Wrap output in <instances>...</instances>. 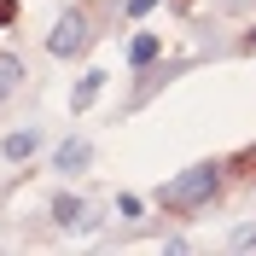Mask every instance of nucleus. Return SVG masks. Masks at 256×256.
Returning <instances> with one entry per match:
<instances>
[{"label": "nucleus", "instance_id": "7", "mask_svg": "<svg viewBox=\"0 0 256 256\" xmlns=\"http://www.w3.org/2000/svg\"><path fill=\"white\" fill-rule=\"evenodd\" d=\"M152 58H158V35H134V41H128V64H134V70H146Z\"/></svg>", "mask_w": 256, "mask_h": 256}, {"label": "nucleus", "instance_id": "10", "mask_svg": "<svg viewBox=\"0 0 256 256\" xmlns=\"http://www.w3.org/2000/svg\"><path fill=\"white\" fill-rule=\"evenodd\" d=\"M233 244H239V250H250V244H256V227H239V233H233Z\"/></svg>", "mask_w": 256, "mask_h": 256}, {"label": "nucleus", "instance_id": "4", "mask_svg": "<svg viewBox=\"0 0 256 256\" xmlns=\"http://www.w3.org/2000/svg\"><path fill=\"white\" fill-rule=\"evenodd\" d=\"M99 88H105V70H88V76L76 82V94H70V111H88L99 99Z\"/></svg>", "mask_w": 256, "mask_h": 256}, {"label": "nucleus", "instance_id": "8", "mask_svg": "<svg viewBox=\"0 0 256 256\" xmlns=\"http://www.w3.org/2000/svg\"><path fill=\"white\" fill-rule=\"evenodd\" d=\"M52 222H58V227H76L82 222V198H52Z\"/></svg>", "mask_w": 256, "mask_h": 256}, {"label": "nucleus", "instance_id": "2", "mask_svg": "<svg viewBox=\"0 0 256 256\" xmlns=\"http://www.w3.org/2000/svg\"><path fill=\"white\" fill-rule=\"evenodd\" d=\"M47 47L58 52V58H70V52H82V47H88V18H82V12H64L58 24H52Z\"/></svg>", "mask_w": 256, "mask_h": 256}, {"label": "nucleus", "instance_id": "9", "mask_svg": "<svg viewBox=\"0 0 256 256\" xmlns=\"http://www.w3.org/2000/svg\"><path fill=\"white\" fill-rule=\"evenodd\" d=\"M116 216H122V222H134V216H140V198H134V192H122V198H116Z\"/></svg>", "mask_w": 256, "mask_h": 256}, {"label": "nucleus", "instance_id": "3", "mask_svg": "<svg viewBox=\"0 0 256 256\" xmlns=\"http://www.w3.org/2000/svg\"><path fill=\"white\" fill-rule=\"evenodd\" d=\"M88 158H94V146H88V140H64V146H58V158H52V169L76 175V169H88Z\"/></svg>", "mask_w": 256, "mask_h": 256}, {"label": "nucleus", "instance_id": "1", "mask_svg": "<svg viewBox=\"0 0 256 256\" xmlns=\"http://www.w3.org/2000/svg\"><path fill=\"white\" fill-rule=\"evenodd\" d=\"M216 186H222V175H216V163H192V169H180L175 180H163V210H175V216H186V210H204L210 198H216Z\"/></svg>", "mask_w": 256, "mask_h": 256}, {"label": "nucleus", "instance_id": "12", "mask_svg": "<svg viewBox=\"0 0 256 256\" xmlns=\"http://www.w3.org/2000/svg\"><path fill=\"white\" fill-rule=\"evenodd\" d=\"M18 18V0H0V24H12Z\"/></svg>", "mask_w": 256, "mask_h": 256}, {"label": "nucleus", "instance_id": "6", "mask_svg": "<svg viewBox=\"0 0 256 256\" xmlns=\"http://www.w3.org/2000/svg\"><path fill=\"white\" fill-rule=\"evenodd\" d=\"M35 146H41V134H35V128H24V134H6V140H0V152L18 163V158H30Z\"/></svg>", "mask_w": 256, "mask_h": 256}, {"label": "nucleus", "instance_id": "5", "mask_svg": "<svg viewBox=\"0 0 256 256\" xmlns=\"http://www.w3.org/2000/svg\"><path fill=\"white\" fill-rule=\"evenodd\" d=\"M18 82H24V58L18 52H0V99H12Z\"/></svg>", "mask_w": 256, "mask_h": 256}, {"label": "nucleus", "instance_id": "11", "mask_svg": "<svg viewBox=\"0 0 256 256\" xmlns=\"http://www.w3.org/2000/svg\"><path fill=\"white\" fill-rule=\"evenodd\" d=\"M152 6H158V0H128V18H146Z\"/></svg>", "mask_w": 256, "mask_h": 256}]
</instances>
